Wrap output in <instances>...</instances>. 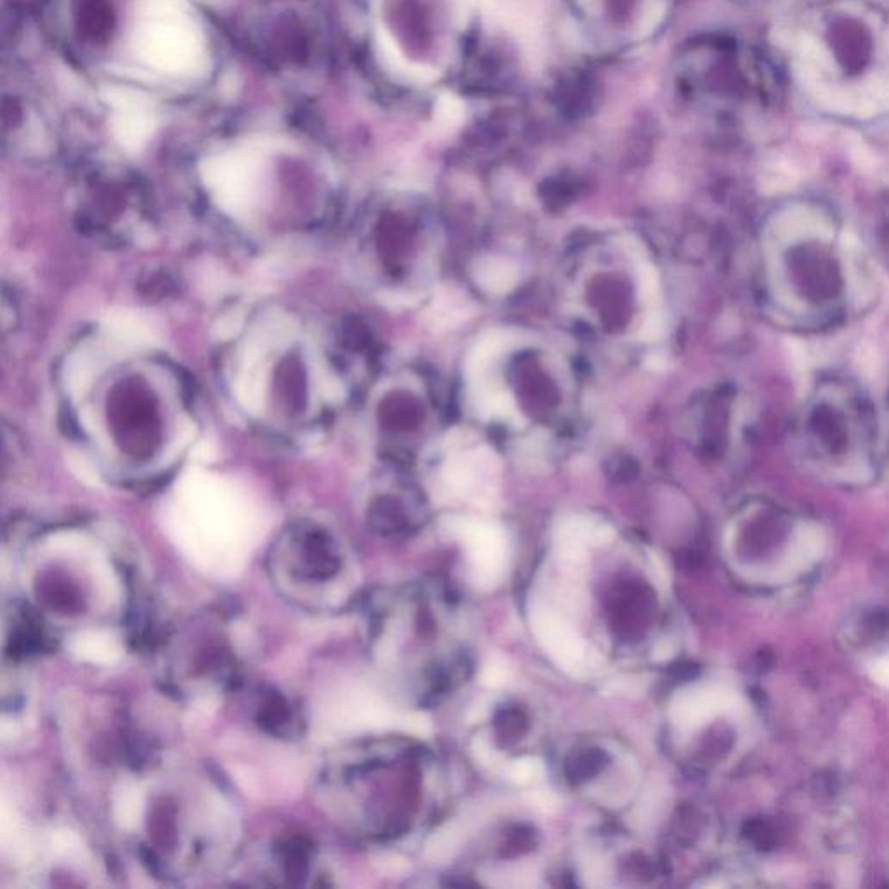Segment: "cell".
<instances>
[{
	"label": "cell",
	"mask_w": 889,
	"mask_h": 889,
	"mask_svg": "<svg viewBox=\"0 0 889 889\" xmlns=\"http://www.w3.org/2000/svg\"><path fill=\"white\" fill-rule=\"evenodd\" d=\"M771 297L794 322H827L867 296V264L841 224L810 205H792L764 233Z\"/></svg>",
	"instance_id": "1"
},
{
	"label": "cell",
	"mask_w": 889,
	"mask_h": 889,
	"mask_svg": "<svg viewBox=\"0 0 889 889\" xmlns=\"http://www.w3.org/2000/svg\"><path fill=\"white\" fill-rule=\"evenodd\" d=\"M804 414V454L836 462L877 461V415L863 391L851 386H824Z\"/></svg>",
	"instance_id": "2"
},
{
	"label": "cell",
	"mask_w": 889,
	"mask_h": 889,
	"mask_svg": "<svg viewBox=\"0 0 889 889\" xmlns=\"http://www.w3.org/2000/svg\"><path fill=\"white\" fill-rule=\"evenodd\" d=\"M132 46L145 65L171 75L197 72L204 61L202 35L183 0H141Z\"/></svg>",
	"instance_id": "3"
},
{
	"label": "cell",
	"mask_w": 889,
	"mask_h": 889,
	"mask_svg": "<svg viewBox=\"0 0 889 889\" xmlns=\"http://www.w3.org/2000/svg\"><path fill=\"white\" fill-rule=\"evenodd\" d=\"M200 174L221 211L231 218H247L263 176V152L257 146H242L212 155L200 165Z\"/></svg>",
	"instance_id": "4"
},
{
	"label": "cell",
	"mask_w": 889,
	"mask_h": 889,
	"mask_svg": "<svg viewBox=\"0 0 889 889\" xmlns=\"http://www.w3.org/2000/svg\"><path fill=\"white\" fill-rule=\"evenodd\" d=\"M105 99L113 108V134L127 152L136 153L152 138L157 117L146 96L122 87H110Z\"/></svg>",
	"instance_id": "5"
},
{
	"label": "cell",
	"mask_w": 889,
	"mask_h": 889,
	"mask_svg": "<svg viewBox=\"0 0 889 889\" xmlns=\"http://www.w3.org/2000/svg\"><path fill=\"white\" fill-rule=\"evenodd\" d=\"M106 339L119 355L159 344L160 332L152 318L132 310H113L103 320Z\"/></svg>",
	"instance_id": "6"
},
{
	"label": "cell",
	"mask_w": 889,
	"mask_h": 889,
	"mask_svg": "<svg viewBox=\"0 0 889 889\" xmlns=\"http://www.w3.org/2000/svg\"><path fill=\"white\" fill-rule=\"evenodd\" d=\"M813 93L822 105L834 112L853 115V117H872L886 108V87L884 84H863L850 89H830L827 86L813 84Z\"/></svg>",
	"instance_id": "7"
},
{
	"label": "cell",
	"mask_w": 889,
	"mask_h": 889,
	"mask_svg": "<svg viewBox=\"0 0 889 889\" xmlns=\"http://www.w3.org/2000/svg\"><path fill=\"white\" fill-rule=\"evenodd\" d=\"M66 648L73 659L101 667L119 664L124 655V646L119 636L108 629H87L72 634Z\"/></svg>",
	"instance_id": "8"
},
{
	"label": "cell",
	"mask_w": 889,
	"mask_h": 889,
	"mask_svg": "<svg viewBox=\"0 0 889 889\" xmlns=\"http://www.w3.org/2000/svg\"><path fill=\"white\" fill-rule=\"evenodd\" d=\"M653 608V594L639 582H627L615 593L612 600L613 622L617 631L626 636L639 634Z\"/></svg>",
	"instance_id": "9"
},
{
	"label": "cell",
	"mask_w": 889,
	"mask_h": 889,
	"mask_svg": "<svg viewBox=\"0 0 889 889\" xmlns=\"http://www.w3.org/2000/svg\"><path fill=\"white\" fill-rule=\"evenodd\" d=\"M377 54L381 56L382 63L389 72L395 73L398 79L415 82V84H428L436 79V73L428 66L415 65L403 56L398 49L393 37L386 28H377L376 32Z\"/></svg>",
	"instance_id": "10"
},
{
	"label": "cell",
	"mask_w": 889,
	"mask_h": 889,
	"mask_svg": "<svg viewBox=\"0 0 889 889\" xmlns=\"http://www.w3.org/2000/svg\"><path fill=\"white\" fill-rule=\"evenodd\" d=\"M343 568V563L337 558L332 549L323 544H311L304 549V556L299 563H292L290 573L296 575L297 580L315 582V584H327L336 579Z\"/></svg>",
	"instance_id": "11"
},
{
	"label": "cell",
	"mask_w": 889,
	"mask_h": 889,
	"mask_svg": "<svg viewBox=\"0 0 889 889\" xmlns=\"http://www.w3.org/2000/svg\"><path fill=\"white\" fill-rule=\"evenodd\" d=\"M268 370L263 360H244V367L235 382V395L242 409L259 414L264 407Z\"/></svg>",
	"instance_id": "12"
},
{
	"label": "cell",
	"mask_w": 889,
	"mask_h": 889,
	"mask_svg": "<svg viewBox=\"0 0 889 889\" xmlns=\"http://www.w3.org/2000/svg\"><path fill=\"white\" fill-rule=\"evenodd\" d=\"M112 803L115 824L126 830L136 829L145 811V796L138 782L132 778H122L115 785Z\"/></svg>",
	"instance_id": "13"
},
{
	"label": "cell",
	"mask_w": 889,
	"mask_h": 889,
	"mask_svg": "<svg viewBox=\"0 0 889 889\" xmlns=\"http://www.w3.org/2000/svg\"><path fill=\"white\" fill-rule=\"evenodd\" d=\"M473 278L478 287L487 290L488 294L501 296L513 289L518 280V271L508 259L483 257L473 266Z\"/></svg>",
	"instance_id": "14"
},
{
	"label": "cell",
	"mask_w": 889,
	"mask_h": 889,
	"mask_svg": "<svg viewBox=\"0 0 889 889\" xmlns=\"http://www.w3.org/2000/svg\"><path fill=\"white\" fill-rule=\"evenodd\" d=\"M606 763H608V756L603 749H598V747H589V749L573 752L572 756L567 759V766H565L568 782L575 785L589 782L605 770Z\"/></svg>",
	"instance_id": "15"
},
{
	"label": "cell",
	"mask_w": 889,
	"mask_h": 889,
	"mask_svg": "<svg viewBox=\"0 0 889 889\" xmlns=\"http://www.w3.org/2000/svg\"><path fill=\"white\" fill-rule=\"evenodd\" d=\"M527 712L520 707H504L495 716V733L504 745L518 744L528 731Z\"/></svg>",
	"instance_id": "16"
},
{
	"label": "cell",
	"mask_w": 889,
	"mask_h": 889,
	"mask_svg": "<svg viewBox=\"0 0 889 889\" xmlns=\"http://www.w3.org/2000/svg\"><path fill=\"white\" fill-rule=\"evenodd\" d=\"M99 358L101 355L96 358L94 353L87 350L72 356V360L68 363V369H66V382H68V388L73 395H79L82 389H86L91 384L98 372Z\"/></svg>",
	"instance_id": "17"
},
{
	"label": "cell",
	"mask_w": 889,
	"mask_h": 889,
	"mask_svg": "<svg viewBox=\"0 0 889 889\" xmlns=\"http://www.w3.org/2000/svg\"><path fill=\"white\" fill-rule=\"evenodd\" d=\"M744 836L761 851L775 850L778 846V830L763 818H754L744 825Z\"/></svg>",
	"instance_id": "18"
},
{
	"label": "cell",
	"mask_w": 889,
	"mask_h": 889,
	"mask_svg": "<svg viewBox=\"0 0 889 889\" xmlns=\"http://www.w3.org/2000/svg\"><path fill=\"white\" fill-rule=\"evenodd\" d=\"M259 721L261 725L266 726L270 731H280L284 726L289 725L290 711L280 695H270L264 700L261 712H259Z\"/></svg>",
	"instance_id": "19"
},
{
	"label": "cell",
	"mask_w": 889,
	"mask_h": 889,
	"mask_svg": "<svg viewBox=\"0 0 889 889\" xmlns=\"http://www.w3.org/2000/svg\"><path fill=\"white\" fill-rule=\"evenodd\" d=\"M466 311L468 308H466L464 299L457 296L455 292H447L445 297L436 299L433 308H431V313H435L436 323H443V325H454V323L461 322L462 318L466 317Z\"/></svg>",
	"instance_id": "20"
},
{
	"label": "cell",
	"mask_w": 889,
	"mask_h": 889,
	"mask_svg": "<svg viewBox=\"0 0 889 889\" xmlns=\"http://www.w3.org/2000/svg\"><path fill=\"white\" fill-rule=\"evenodd\" d=\"M436 119L442 127H457L464 119V106L455 96H442L436 108Z\"/></svg>",
	"instance_id": "21"
},
{
	"label": "cell",
	"mask_w": 889,
	"mask_h": 889,
	"mask_svg": "<svg viewBox=\"0 0 889 889\" xmlns=\"http://www.w3.org/2000/svg\"><path fill=\"white\" fill-rule=\"evenodd\" d=\"M244 322V311L238 310V308L228 311L226 315L219 318L218 322L214 323V337L219 339V341L233 339V337H237L240 334V330L244 327Z\"/></svg>",
	"instance_id": "22"
},
{
	"label": "cell",
	"mask_w": 889,
	"mask_h": 889,
	"mask_svg": "<svg viewBox=\"0 0 889 889\" xmlns=\"http://www.w3.org/2000/svg\"><path fill=\"white\" fill-rule=\"evenodd\" d=\"M535 843H537L535 830L532 827H527V825H518L509 834L508 841H506V850L509 851V855H520V853L532 850Z\"/></svg>",
	"instance_id": "23"
},
{
	"label": "cell",
	"mask_w": 889,
	"mask_h": 889,
	"mask_svg": "<svg viewBox=\"0 0 889 889\" xmlns=\"http://www.w3.org/2000/svg\"><path fill=\"white\" fill-rule=\"evenodd\" d=\"M230 289V277L224 271L212 266L211 270L204 271L202 275V290L207 297L223 296Z\"/></svg>",
	"instance_id": "24"
},
{
	"label": "cell",
	"mask_w": 889,
	"mask_h": 889,
	"mask_svg": "<svg viewBox=\"0 0 889 889\" xmlns=\"http://www.w3.org/2000/svg\"><path fill=\"white\" fill-rule=\"evenodd\" d=\"M70 468L73 469V473H75V475L79 476L80 480L86 481L87 485L98 487V471L94 469V466L93 464H91V462L87 461L86 457L73 454L72 457H70Z\"/></svg>",
	"instance_id": "25"
},
{
	"label": "cell",
	"mask_w": 889,
	"mask_h": 889,
	"mask_svg": "<svg viewBox=\"0 0 889 889\" xmlns=\"http://www.w3.org/2000/svg\"><path fill=\"white\" fill-rule=\"evenodd\" d=\"M699 672L700 669L697 664L688 662V660H681V662L672 664L671 669H669V676H671L672 681H676V683H688V681L697 678Z\"/></svg>",
	"instance_id": "26"
},
{
	"label": "cell",
	"mask_w": 889,
	"mask_h": 889,
	"mask_svg": "<svg viewBox=\"0 0 889 889\" xmlns=\"http://www.w3.org/2000/svg\"><path fill=\"white\" fill-rule=\"evenodd\" d=\"M662 16H664V4L659 2V0H653L652 4L646 7L643 16H641V20H639V28L645 33L652 32L653 28L659 25Z\"/></svg>",
	"instance_id": "27"
},
{
	"label": "cell",
	"mask_w": 889,
	"mask_h": 889,
	"mask_svg": "<svg viewBox=\"0 0 889 889\" xmlns=\"http://www.w3.org/2000/svg\"><path fill=\"white\" fill-rule=\"evenodd\" d=\"M218 457V447L212 442L211 438H204L202 442L197 443V447L191 452V459L197 464H209Z\"/></svg>",
	"instance_id": "28"
},
{
	"label": "cell",
	"mask_w": 889,
	"mask_h": 889,
	"mask_svg": "<svg viewBox=\"0 0 889 889\" xmlns=\"http://www.w3.org/2000/svg\"><path fill=\"white\" fill-rule=\"evenodd\" d=\"M21 735V726L16 719L0 714V742H11Z\"/></svg>",
	"instance_id": "29"
},
{
	"label": "cell",
	"mask_w": 889,
	"mask_h": 889,
	"mask_svg": "<svg viewBox=\"0 0 889 889\" xmlns=\"http://www.w3.org/2000/svg\"><path fill=\"white\" fill-rule=\"evenodd\" d=\"M11 810L7 808L6 803L0 799V836L6 834L11 827Z\"/></svg>",
	"instance_id": "30"
},
{
	"label": "cell",
	"mask_w": 889,
	"mask_h": 889,
	"mask_svg": "<svg viewBox=\"0 0 889 889\" xmlns=\"http://www.w3.org/2000/svg\"><path fill=\"white\" fill-rule=\"evenodd\" d=\"M476 0H454L455 13L461 18H466L471 7L475 6Z\"/></svg>",
	"instance_id": "31"
}]
</instances>
